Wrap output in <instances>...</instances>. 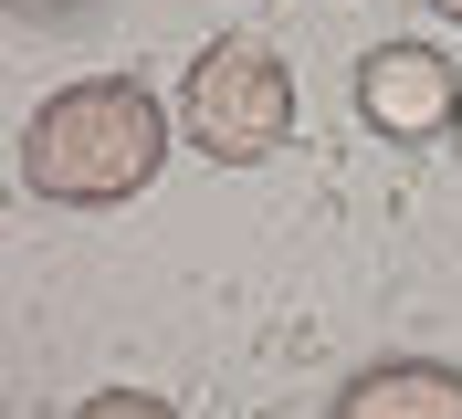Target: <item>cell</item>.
I'll list each match as a JSON object with an SVG mask.
<instances>
[{
    "instance_id": "6",
    "label": "cell",
    "mask_w": 462,
    "mask_h": 419,
    "mask_svg": "<svg viewBox=\"0 0 462 419\" xmlns=\"http://www.w3.org/2000/svg\"><path fill=\"white\" fill-rule=\"evenodd\" d=\"M431 11H441V22H462V0H431Z\"/></svg>"
},
{
    "instance_id": "2",
    "label": "cell",
    "mask_w": 462,
    "mask_h": 419,
    "mask_svg": "<svg viewBox=\"0 0 462 419\" xmlns=\"http://www.w3.org/2000/svg\"><path fill=\"white\" fill-rule=\"evenodd\" d=\"M179 137L221 168H253L294 137V74L273 42H210L179 84Z\"/></svg>"
},
{
    "instance_id": "1",
    "label": "cell",
    "mask_w": 462,
    "mask_h": 419,
    "mask_svg": "<svg viewBox=\"0 0 462 419\" xmlns=\"http://www.w3.org/2000/svg\"><path fill=\"white\" fill-rule=\"evenodd\" d=\"M158 158H169V115L126 74L63 84L22 126V189L53 199V210H116V199H137L158 178Z\"/></svg>"
},
{
    "instance_id": "3",
    "label": "cell",
    "mask_w": 462,
    "mask_h": 419,
    "mask_svg": "<svg viewBox=\"0 0 462 419\" xmlns=\"http://www.w3.org/2000/svg\"><path fill=\"white\" fill-rule=\"evenodd\" d=\"M357 115H368L378 137H400V147L452 137V126H462V74H452V53H431V42H378V53L357 63Z\"/></svg>"
},
{
    "instance_id": "5",
    "label": "cell",
    "mask_w": 462,
    "mask_h": 419,
    "mask_svg": "<svg viewBox=\"0 0 462 419\" xmlns=\"http://www.w3.org/2000/svg\"><path fill=\"white\" fill-rule=\"evenodd\" d=\"M74 419H179V409H169V398H147V388H95Z\"/></svg>"
},
{
    "instance_id": "4",
    "label": "cell",
    "mask_w": 462,
    "mask_h": 419,
    "mask_svg": "<svg viewBox=\"0 0 462 419\" xmlns=\"http://www.w3.org/2000/svg\"><path fill=\"white\" fill-rule=\"evenodd\" d=\"M326 419H462V367L441 357H389V367H357L337 388Z\"/></svg>"
}]
</instances>
